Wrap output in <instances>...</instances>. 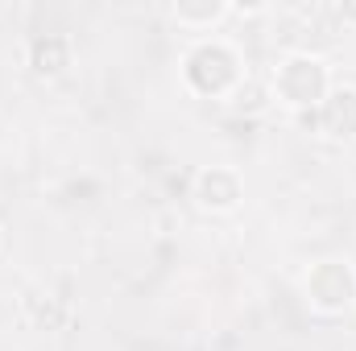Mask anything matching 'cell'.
<instances>
[{
    "label": "cell",
    "mask_w": 356,
    "mask_h": 351,
    "mask_svg": "<svg viewBox=\"0 0 356 351\" xmlns=\"http://www.w3.org/2000/svg\"><path fill=\"white\" fill-rule=\"evenodd\" d=\"M269 87H273V99L286 103L290 112H315L336 83H332V71H327V62L319 54L294 50V54H286L273 67V83Z\"/></svg>",
    "instance_id": "cell-2"
},
{
    "label": "cell",
    "mask_w": 356,
    "mask_h": 351,
    "mask_svg": "<svg viewBox=\"0 0 356 351\" xmlns=\"http://www.w3.org/2000/svg\"><path fill=\"white\" fill-rule=\"evenodd\" d=\"M191 198L207 215H232L245 203V178L228 166H203L191 182Z\"/></svg>",
    "instance_id": "cell-4"
},
{
    "label": "cell",
    "mask_w": 356,
    "mask_h": 351,
    "mask_svg": "<svg viewBox=\"0 0 356 351\" xmlns=\"http://www.w3.org/2000/svg\"><path fill=\"white\" fill-rule=\"evenodd\" d=\"M170 12L186 29H216L224 17H232V4L228 0H178Z\"/></svg>",
    "instance_id": "cell-7"
},
{
    "label": "cell",
    "mask_w": 356,
    "mask_h": 351,
    "mask_svg": "<svg viewBox=\"0 0 356 351\" xmlns=\"http://www.w3.org/2000/svg\"><path fill=\"white\" fill-rule=\"evenodd\" d=\"M232 103H236V108H249V112H253V108H261V91L253 87V83H241V87L232 91Z\"/></svg>",
    "instance_id": "cell-8"
},
{
    "label": "cell",
    "mask_w": 356,
    "mask_h": 351,
    "mask_svg": "<svg viewBox=\"0 0 356 351\" xmlns=\"http://www.w3.org/2000/svg\"><path fill=\"white\" fill-rule=\"evenodd\" d=\"M302 298L319 314H348L356 306V268L348 261H315L302 277Z\"/></svg>",
    "instance_id": "cell-3"
},
{
    "label": "cell",
    "mask_w": 356,
    "mask_h": 351,
    "mask_svg": "<svg viewBox=\"0 0 356 351\" xmlns=\"http://www.w3.org/2000/svg\"><path fill=\"white\" fill-rule=\"evenodd\" d=\"M182 83L199 99H228L245 83V62L232 42L224 37H199L182 50Z\"/></svg>",
    "instance_id": "cell-1"
},
{
    "label": "cell",
    "mask_w": 356,
    "mask_h": 351,
    "mask_svg": "<svg viewBox=\"0 0 356 351\" xmlns=\"http://www.w3.org/2000/svg\"><path fill=\"white\" fill-rule=\"evenodd\" d=\"M315 124L332 141H356V87H332L315 108Z\"/></svg>",
    "instance_id": "cell-6"
},
{
    "label": "cell",
    "mask_w": 356,
    "mask_h": 351,
    "mask_svg": "<svg viewBox=\"0 0 356 351\" xmlns=\"http://www.w3.org/2000/svg\"><path fill=\"white\" fill-rule=\"evenodd\" d=\"M332 12H336V21H340V25H356V0H344V4H336Z\"/></svg>",
    "instance_id": "cell-9"
},
{
    "label": "cell",
    "mask_w": 356,
    "mask_h": 351,
    "mask_svg": "<svg viewBox=\"0 0 356 351\" xmlns=\"http://www.w3.org/2000/svg\"><path fill=\"white\" fill-rule=\"evenodd\" d=\"M75 62V42L67 33H33L25 42V67L38 79H58Z\"/></svg>",
    "instance_id": "cell-5"
}]
</instances>
